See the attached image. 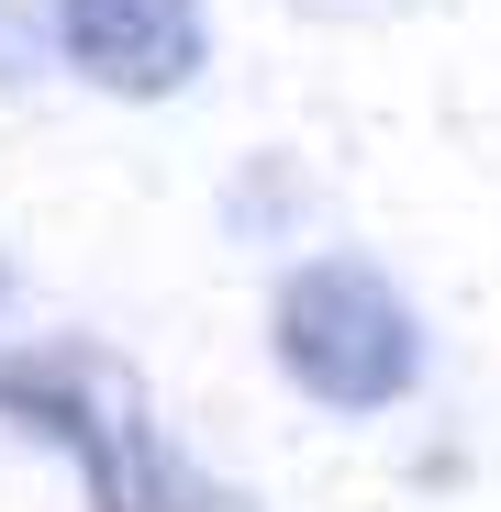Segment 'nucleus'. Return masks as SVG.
<instances>
[{
    "mask_svg": "<svg viewBox=\"0 0 501 512\" xmlns=\"http://www.w3.org/2000/svg\"><path fill=\"white\" fill-rule=\"evenodd\" d=\"M56 56L112 101H179L212 67L201 0H56Z\"/></svg>",
    "mask_w": 501,
    "mask_h": 512,
    "instance_id": "7ed1b4c3",
    "label": "nucleus"
},
{
    "mask_svg": "<svg viewBox=\"0 0 501 512\" xmlns=\"http://www.w3.org/2000/svg\"><path fill=\"white\" fill-rule=\"evenodd\" d=\"M0 412L78 468L90 512H257L234 479H212L179 435H167L145 379L112 346H90V334H45V346L0 357Z\"/></svg>",
    "mask_w": 501,
    "mask_h": 512,
    "instance_id": "f257e3e1",
    "label": "nucleus"
},
{
    "mask_svg": "<svg viewBox=\"0 0 501 512\" xmlns=\"http://www.w3.org/2000/svg\"><path fill=\"white\" fill-rule=\"evenodd\" d=\"M268 357L323 412H390L424 379V312L368 256H301L268 301Z\"/></svg>",
    "mask_w": 501,
    "mask_h": 512,
    "instance_id": "f03ea898",
    "label": "nucleus"
}]
</instances>
